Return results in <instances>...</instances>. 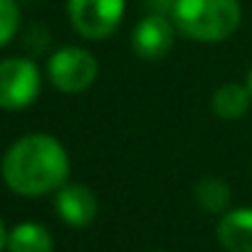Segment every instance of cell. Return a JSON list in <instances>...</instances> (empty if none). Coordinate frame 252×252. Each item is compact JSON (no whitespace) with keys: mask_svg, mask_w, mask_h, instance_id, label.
I'll return each instance as SVG.
<instances>
[{"mask_svg":"<svg viewBox=\"0 0 252 252\" xmlns=\"http://www.w3.org/2000/svg\"><path fill=\"white\" fill-rule=\"evenodd\" d=\"M5 186L25 198L60 190L69 176V156L50 134H28L18 139L3 156Z\"/></svg>","mask_w":252,"mask_h":252,"instance_id":"obj_1","label":"cell"},{"mask_svg":"<svg viewBox=\"0 0 252 252\" xmlns=\"http://www.w3.org/2000/svg\"><path fill=\"white\" fill-rule=\"evenodd\" d=\"M237 0H176L173 20L181 35L198 42H222L240 28Z\"/></svg>","mask_w":252,"mask_h":252,"instance_id":"obj_2","label":"cell"},{"mask_svg":"<svg viewBox=\"0 0 252 252\" xmlns=\"http://www.w3.org/2000/svg\"><path fill=\"white\" fill-rule=\"evenodd\" d=\"M47 77L55 89L64 94H77L89 89L99 77V64L94 55L84 47H62L47 62Z\"/></svg>","mask_w":252,"mask_h":252,"instance_id":"obj_3","label":"cell"},{"mask_svg":"<svg viewBox=\"0 0 252 252\" xmlns=\"http://www.w3.org/2000/svg\"><path fill=\"white\" fill-rule=\"evenodd\" d=\"M42 89L40 69L32 60L8 57L0 60V106L18 111L30 106Z\"/></svg>","mask_w":252,"mask_h":252,"instance_id":"obj_4","label":"cell"},{"mask_svg":"<svg viewBox=\"0 0 252 252\" xmlns=\"http://www.w3.org/2000/svg\"><path fill=\"white\" fill-rule=\"evenodd\" d=\"M126 0H69L67 13L72 28L87 40L109 37L124 18Z\"/></svg>","mask_w":252,"mask_h":252,"instance_id":"obj_5","label":"cell"},{"mask_svg":"<svg viewBox=\"0 0 252 252\" xmlns=\"http://www.w3.org/2000/svg\"><path fill=\"white\" fill-rule=\"evenodd\" d=\"M176 30L161 15H146L131 35V50L144 62H158L173 50Z\"/></svg>","mask_w":252,"mask_h":252,"instance_id":"obj_6","label":"cell"},{"mask_svg":"<svg viewBox=\"0 0 252 252\" xmlns=\"http://www.w3.org/2000/svg\"><path fill=\"white\" fill-rule=\"evenodd\" d=\"M57 215L72 227H87L99 213V200L94 190L84 183H64L55 198Z\"/></svg>","mask_w":252,"mask_h":252,"instance_id":"obj_7","label":"cell"},{"mask_svg":"<svg viewBox=\"0 0 252 252\" xmlns=\"http://www.w3.org/2000/svg\"><path fill=\"white\" fill-rule=\"evenodd\" d=\"M218 242L225 252H252V208H237L220 218Z\"/></svg>","mask_w":252,"mask_h":252,"instance_id":"obj_8","label":"cell"},{"mask_svg":"<svg viewBox=\"0 0 252 252\" xmlns=\"http://www.w3.org/2000/svg\"><path fill=\"white\" fill-rule=\"evenodd\" d=\"M250 101H252V94H250L247 84L242 87V84L227 82L213 94V111L222 121H237L247 114Z\"/></svg>","mask_w":252,"mask_h":252,"instance_id":"obj_9","label":"cell"},{"mask_svg":"<svg viewBox=\"0 0 252 252\" xmlns=\"http://www.w3.org/2000/svg\"><path fill=\"white\" fill-rule=\"evenodd\" d=\"M52 232L40 222H20L8 232L10 252H52Z\"/></svg>","mask_w":252,"mask_h":252,"instance_id":"obj_10","label":"cell"},{"mask_svg":"<svg viewBox=\"0 0 252 252\" xmlns=\"http://www.w3.org/2000/svg\"><path fill=\"white\" fill-rule=\"evenodd\" d=\"M193 198L205 213H222L230 205V186L218 176H203L193 188Z\"/></svg>","mask_w":252,"mask_h":252,"instance_id":"obj_11","label":"cell"},{"mask_svg":"<svg viewBox=\"0 0 252 252\" xmlns=\"http://www.w3.org/2000/svg\"><path fill=\"white\" fill-rule=\"evenodd\" d=\"M20 25V10L15 5V0H0V47H5Z\"/></svg>","mask_w":252,"mask_h":252,"instance_id":"obj_12","label":"cell"},{"mask_svg":"<svg viewBox=\"0 0 252 252\" xmlns=\"http://www.w3.org/2000/svg\"><path fill=\"white\" fill-rule=\"evenodd\" d=\"M8 247V230H5V222L3 218H0V252H3Z\"/></svg>","mask_w":252,"mask_h":252,"instance_id":"obj_13","label":"cell"},{"mask_svg":"<svg viewBox=\"0 0 252 252\" xmlns=\"http://www.w3.org/2000/svg\"><path fill=\"white\" fill-rule=\"evenodd\" d=\"M247 89H250V94H252V67H250V72H247Z\"/></svg>","mask_w":252,"mask_h":252,"instance_id":"obj_14","label":"cell"}]
</instances>
